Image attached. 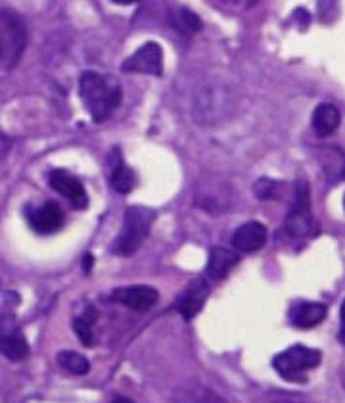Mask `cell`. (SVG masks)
I'll use <instances>...</instances> for the list:
<instances>
[{"label": "cell", "instance_id": "obj_13", "mask_svg": "<svg viewBox=\"0 0 345 403\" xmlns=\"http://www.w3.org/2000/svg\"><path fill=\"white\" fill-rule=\"evenodd\" d=\"M326 309L325 303H318V301H301L296 308L290 311V321L296 328L301 330H309V328L317 327L326 319Z\"/></svg>", "mask_w": 345, "mask_h": 403}, {"label": "cell", "instance_id": "obj_21", "mask_svg": "<svg viewBox=\"0 0 345 403\" xmlns=\"http://www.w3.org/2000/svg\"><path fill=\"white\" fill-rule=\"evenodd\" d=\"M277 188L278 185L271 179H259L255 186H253V191H255V196L259 200H271L277 196Z\"/></svg>", "mask_w": 345, "mask_h": 403}, {"label": "cell", "instance_id": "obj_4", "mask_svg": "<svg viewBox=\"0 0 345 403\" xmlns=\"http://www.w3.org/2000/svg\"><path fill=\"white\" fill-rule=\"evenodd\" d=\"M232 95L221 83H210L200 87L194 98V119L202 125H213L223 121L232 112Z\"/></svg>", "mask_w": 345, "mask_h": 403}, {"label": "cell", "instance_id": "obj_9", "mask_svg": "<svg viewBox=\"0 0 345 403\" xmlns=\"http://www.w3.org/2000/svg\"><path fill=\"white\" fill-rule=\"evenodd\" d=\"M109 300L119 303L123 308H129L133 311L144 313L157 303L159 300V292L154 287H146V284H136V287H121L115 288L109 294Z\"/></svg>", "mask_w": 345, "mask_h": 403}, {"label": "cell", "instance_id": "obj_3", "mask_svg": "<svg viewBox=\"0 0 345 403\" xmlns=\"http://www.w3.org/2000/svg\"><path fill=\"white\" fill-rule=\"evenodd\" d=\"M28 42V29L14 10H0V76L20 64Z\"/></svg>", "mask_w": 345, "mask_h": 403}, {"label": "cell", "instance_id": "obj_7", "mask_svg": "<svg viewBox=\"0 0 345 403\" xmlns=\"http://www.w3.org/2000/svg\"><path fill=\"white\" fill-rule=\"evenodd\" d=\"M311 196H309V185L303 179L296 185L293 192V204L288 213V217L282 227V234L290 240L307 239L311 234Z\"/></svg>", "mask_w": 345, "mask_h": 403}, {"label": "cell", "instance_id": "obj_19", "mask_svg": "<svg viewBox=\"0 0 345 403\" xmlns=\"http://www.w3.org/2000/svg\"><path fill=\"white\" fill-rule=\"evenodd\" d=\"M109 183L114 186V191H117L119 194H129L136 186L135 171L131 169L127 164H123L121 160H117V164H115L114 169H111Z\"/></svg>", "mask_w": 345, "mask_h": 403}, {"label": "cell", "instance_id": "obj_1", "mask_svg": "<svg viewBox=\"0 0 345 403\" xmlns=\"http://www.w3.org/2000/svg\"><path fill=\"white\" fill-rule=\"evenodd\" d=\"M79 95L96 124L106 121L121 104V85L111 76L85 71L79 79Z\"/></svg>", "mask_w": 345, "mask_h": 403}, {"label": "cell", "instance_id": "obj_8", "mask_svg": "<svg viewBox=\"0 0 345 403\" xmlns=\"http://www.w3.org/2000/svg\"><path fill=\"white\" fill-rule=\"evenodd\" d=\"M127 73H144V76H162L163 73V48L157 42H146L135 54L125 60L121 66Z\"/></svg>", "mask_w": 345, "mask_h": 403}, {"label": "cell", "instance_id": "obj_28", "mask_svg": "<svg viewBox=\"0 0 345 403\" xmlns=\"http://www.w3.org/2000/svg\"><path fill=\"white\" fill-rule=\"evenodd\" d=\"M341 383H344V386H345V367H344V371H341Z\"/></svg>", "mask_w": 345, "mask_h": 403}, {"label": "cell", "instance_id": "obj_29", "mask_svg": "<svg viewBox=\"0 0 345 403\" xmlns=\"http://www.w3.org/2000/svg\"><path fill=\"white\" fill-rule=\"evenodd\" d=\"M271 403H293V402H271Z\"/></svg>", "mask_w": 345, "mask_h": 403}, {"label": "cell", "instance_id": "obj_18", "mask_svg": "<svg viewBox=\"0 0 345 403\" xmlns=\"http://www.w3.org/2000/svg\"><path fill=\"white\" fill-rule=\"evenodd\" d=\"M98 319V311L92 306L85 309V313L73 319V330L83 346L92 348L95 346V323Z\"/></svg>", "mask_w": 345, "mask_h": 403}, {"label": "cell", "instance_id": "obj_14", "mask_svg": "<svg viewBox=\"0 0 345 403\" xmlns=\"http://www.w3.org/2000/svg\"><path fill=\"white\" fill-rule=\"evenodd\" d=\"M31 227L39 234H54L63 227V212L54 202H47L31 215Z\"/></svg>", "mask_w": 345, "mask_h": 403}, {"label": "cell", "instance_id": "obj_15", "mask_svg": "<svg viewBox=\"0 0 345 403\" xmlns=\"http://www.w3.org/2000/svg\"><path fill=\"white\" fill-rule=\"evenodd\" d=\"M171 403H226V399L203 384L188 383L175 390Z\"/></svg>", "mask_w": 345, "mask_h": 403}, {"label": "cell", "instance_id": "obj_20", "mask_svg": "<svg viewBox=\"0 0 345 403\" xmlns=\"http://www.w3.org/2000/svg\"><path fill=\"white\" fill-rule=\"evenodd\" d=\"M56 359H58V365H60L61 369L68 371V373H71L75 376H85L90 371V363H88L87 357L77 354V351H71V349L60 351Z\"/></svg>", "mask_w": 345, "mask_h": 403}, {"label": "cell", "instance_id": "obj_10", "mask_svg": "<svg viewBox=\"0 0 345 403\" xmlns=\"http://www.w3.org/2000/svg\"><path fill=\"white\" fill-rule=\"evenodd\" d=\"M207 296H210V284L203 279L192 280L175 301V309L183 315L184 321H192L205 306Z\"/></svg>", "mask_w": 345, "mask_h": 403}, {"label": "cell", "instance_id": "obj_16", "mask_svg": "<svg viewBox=\"0 0 345 403\" xmlns=\"http://www.w3.org/2000/svg\"><path fill=\"white\" fill-rule=\"evenodd\" d=\"M313 131L318 137H328L332 133H336L341 124V114L334 104H318L313 112Z\"/></svg>", "mask_w": 345, "mask_h": 403}, {"label": "cell", "instance_id": "obj_26", "mask_svg": "<svg viewBox=\"0 0 345 403\" xmlns=\"http://www.w3.org/2000/svg\"><path fill=\"white\" fill-rule=\"evenodd\" d=\"M109 403H135V402H131L129 397H115V399H111Z\"/></svg>", "mask_w": 345, "mask_h": 403}, {"label": "cell", "instance_id": "obj_24", "mask_svg": "<svg viewBox=\"0 0 345 403\" xmlns=\"http://www.w3.org/2000/svg\"><path fill=\"white\" fill-rule=\"evenodd\" d=\"M339 321H341V328H339V342L345 344V300L339 308Z\"/></svg>", "mask_w": 345, "mask_h": 403}, {"label": "cell", "instance_id": "obj_12", "mask_svg": "<svg viewBox=\"0 0 345 403\" xmlns=\"http://www.w3.org/2000/svg\"><path fill=\"white\" fill-rule=\"evenodd\" d=\"M267 244V227L259 221H248L232 234V246L236 252L253 253Z\"/></svg>", "mask_w": 345, "mask_h": 403}, {"label": "cell", "instance_id": "obj_22", "mask_svg": "<svg viewBox=\"0 0 345 403\" xmlns=\"http://www.w3.org/2000/svg\"><path fill=\"white\" fill-rule=\"evenodd\" d=\"M181 16H183V18H181V20H183V28H186V31L198 33V31L202 29V21H200V18H198L192 10H186V8H184Z\"/></svg>", "mask_w": 345, "mask_h": 403}, {"label": "cell", "instance_id": "obj_11", "mask_svg": "<svg viewBox=\"0 0 345 403\" xmlns=\"http://www.w3.org/2000/svg\"><path fill=\"white\" fill-rule=\"evenodd\" d=\"M48 185L52 186L58 194H61L63 198H68L75 207H87L88 198L85 186L77 177H73L71 173L63 169H56L50 173L48 177Z\"/></svg>", "mask_w": 345, "mask_h": 403}, {"label": "cell", "instance_id": "obj_17", "mask_svg": "<svg viewBox=\"0 0 345 403\" xmlns=\"http://www.w3.org/2000/svg\"><path fill=\"white\" fill-rule=\"evenodd\" d=\"M238 261H240L238 253L229 248H213L207 261V277L213 280L224 279L234 269V265H238Z\"/></svg>", "mask_w": 345, "mask_h": 403}, {"label": "cell", "instance_id": "obj_30", "mask_svg": "<svg viewBox=\"0 0 345 403\" xmlns=\"http://www.w3.org/2000/svg\"><path fill=\"white\" fill-rule=\"evenodd\" d=\"M344 207H345V198H344Z\"/></svg>", "mask_w": 345, "mask_h": 403}, {"label": "cell", "instance_id": "obj_2", "mask_svg": "<svg viewBox=\"0 0 345 403\" xmlns=\"http://www.w3.org/2000/svg\"><path fill=\"white\" fill-rule=\"evenodd\" d=\"M157 213L144 205H131L123 213V227L115 239L111 252L117 255H133L143 246V242L150 234V229L156 221Z\"/></svg>", "mask_w": 345, "mask_h": 403}, {"label": "cell", "instance_id": "obj_6", "mask_svg": "<svg viewBox=\"0 0 345 403\" xmlns=\"http://www.w3.org/2000/svg\"><path fill=\"white\" fill-rule=\"evenodd\" d=\"M18 301V296H14V300H6L0 308V354L14 363L29 356V344L14 313Z\"/></svg>", "mask_w": 345, "mask_h": 403}, {"label": "cell", "instance_id": "obj_25", "mask_svg": "<svg viewBox=\"0 0 345 403\" xmlns=\"http://www.w3.org/2000/svg\"><path fill=\"white\" fill-rule=\"evenodd\" d=\"M90 267H92V255H90V253H87V255H85V269H87V271H90Z\"/></svg>", "mask_w": 345, "mask_h": 403}, {"label": "cell", "instance_id": "obj_23", "mask_svg": "<svg viewBox=\"0 0 345 403\" xmlns=\"http://www.w3.org/2000/svg\"><path fill=\"white\" fill-rule=\"evenodd\" d=\"M10 146H12V140H10L4 133H0V160L6 156L8 150H10Z\"/></svg>", "mask_w": 345, "mask_h": 403}, {"label": "cell", "instance_id": "obj_5", "mask_svg": "<svg viewBox=\"0 0 345 403\" xmlns=\"http://www.w3.org/2000/svg\"><path fill=\"white\" fill-rule=\"evenodd\" d=\"M322 359V354L315 348H307L301 344H296L291 348L284 349L272 359V367L278 375L288 383H303L305 375L309 371L317 369Z\"/></svg>", "mask_w": 345, "mask_h": 403}, {"label": "cell", "instance_id": "obj_27", "mask_svg": "<svg viewBox=\"0 0 345 403\" xmlns=\"http://www.w3.org/2000/svg\"><path fill=\"white\" fill-rule=\"evenodd\" d=\"M115 4H135L138 0H114Z\"/></svg>", "mask_w": 345, "mask_h": 403}]
</instances>
